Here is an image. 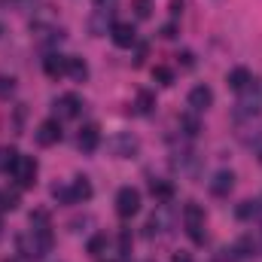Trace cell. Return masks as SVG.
<instances>
[{
    "instance_id": "cell-11",
    "label": "cell",
    "mask_w": 262,
    "mask_h": 262,
    "mask_svg": "<svg viewBox=\"0 0 262 262\" xmlns=\"http://www.w3.org/2000/svg\"><path fill=\"white\" fill-rule=\"evenodd\" d=\"M232 186H235V174L232 171H216L213 174V180H210V192L213 195H229L232 192Z\"/></svg>"
},
{
    "instance_id": "cell-24",
    "label": "cell",
    "mask_w": 262,
    "mask_h": 262,
    "mask_svg": "<svg viewBox=\"0 0 262 262\" xmlns=\"http://www.w3.org/2000/svg\"><path fill=\"white\" fill-rule=\"evenodd\" d=\"M180 125L186 128V134H198V119H195V116H189V113H186V116H180Z\"/></svg>"
},
{
    "instance_id": "cell-25",
    "label": "cell",
    "mask_w": 262,
    "mask_h": 262,
    "mask_svg": "<svg viewBox=\"0 0 262 262\" xmlns=\"http://www.w3.org/2000/svg\"><path fill=\"white\" fill-rule=\"evenodd\" d=\"M253 213H256V201H244V204L238 207V216H241V220H250Z\"/></svg>"
},
{
    "instance_id": "cell-2",
    "label": "cell",
    "mask_w": 262,
    "mask_h": 262,
    "mask_svg": "<svg viewBox=\"0 0 262 262\" xmlns=\"http://www.w3.org/2000/svg\"><path fill=\"white\" fill-rule=\"evenodd\" d=\"M9 174H12V180H15L21 189L34 186V180H37V159H34V156H18L15 165L9 168Z\"/></svg>"
},
{
    "instance_id": "cell-27",
    "label": "cell",
    "mask_w": 262,
    "mask_h": 262,
    "mask_svg": "<svg viewBox=\"0 0 262 262\" xmlns=\"http://www.w3.org/2000/svg\"><path fill=\"white\" fill-rule=\"evenodd\" d=\"M95 3H101V6H104V3H110V0H95Z\"/></svg>"
},
{
    "instance_id": "cell-17",
    "label": "cell",
    "mask_w": 262,
    "mask_h": 262,
    "mask_svg": "<svg viewBox=\"0 0 262 262\" xmlns=\"http://www.w3.org/2000/svg\"><path fill=\"white\" fill-rule=\"evenodd\" d=\"M149 192L156 198H162V201H168V198L174 195V186H171L168 180H152V183H149Z\"/></svg>"
},
{
    "instance_id": "cell-10",
    "label": "cell",
    "mask_w": 262,
    "mask_h": 262,
    "mask_svg": "<svg viewBox=\"0 0 262 262\" xmlns=\"http://www.w3.org/2000/svg\"><path fill=\"white\" fill-rule=\"evenodd\" d=\"M76 143H79V149H82V152H95V149H98V143H101V128H98V125H85V128L79 131Z\"/></svg>"
},
{
    "instance_id": "cell-16",
    "label": "cell",
    "mask_w": 262,
    "mask_h": 262,
    "mask_svg": "<svg viewBox=\"0 0 262 262\" xmlns=\"http://www.w3.org/2000/svg\"><path fill=\"white\" fill-rule=\"evenodd\" d=\"M67 73H70L76 82H82V79L89 76V64H85L82 58H67Z\"/></svg>"
},
{
    "instance_id": "cell-7",
    "label": "cell",
    "mask_w": 262,
    "mask_h": 262,
    "mask_svg": "<svg viewBox=\"0 0 262 262\" xmlns=\"http://www.w3.org/2000/svg\"><path fill=\"white\" fill-rule=\"evenodd\" d=\"M110 37H113V43L119 46V49H131L134 43H137V31L125 25V21H116L113 28H110Z\"/></svg>"
},
{
    "instance_id": "cell-8",
    "label": "cell",
    "mask_w": 262,
    "mask_h": 262,
    "mask_svg": "<svg viewBox=\"0 0 262 262\" xmlns=\"http://www.w3.org/2000/svg\"><path fill=\"white\" fill-rule=\"evenodd\" d=\"M55 113H58V119H76L82 113V101L76 95H61L55 101Z\"/></svg>"
},
{
    "instance_id": "cell-13",
    "label": "cell",
    "mask_w": 262,
    "mask_h": 262,
    "mask_svg": "<svg viewBox=\"0 0 262 262\" xmlns=\"http://www.w3.org/2000/svg\"><path fill=\"white\" fill-rule=\"evenodd\" d=\"M43 70H46L52 79H58V76L67 73V58L64 55H46V58H43Z\"/></svg>"
},
{
    "instance_id": "cell-12",
    "label": "cell",
    "mask_w": 262,
    "mask_h": 262,
    "mask_svg": "<svg viewBox=\"0 0 262 262\" xmlns=\"http://www.w3.org/2000/svg\"><path fill=\"white\" fill-rule=\"evenodd\" d=\"M213 104V92L207 89V85H195L192 92H189V107L195 110V113H201V110H207Z\"/></svg>"
},
{
    "instance_id": "cell-4",
    "label": "cell",
    "mask_w": 262,
    "mask_h": 262,
    "mask_svg": "<svg viewBox=\"0 0 262 262\" xmlns=\"http://www.w3.org/2000/svg\"><path fill=\"white\" fill-rule=\"evenodd\" d=\"M137 210H140V192H137L134 186H122V189L116 192V213H119L122 220H131Z\"/></svg>"
},
{
    "instance_id": "cell-29",
    "label": "cell",
    "mask_w": 262,
    "mask_h": 262,
    "mask_svg": "<svg viewBox=\"0 0 262 262\" xmlns=\"http://www.w3.org/2000/svg\"><path fill=\"white\" fill-rule=\"evenodd\" d=\"M0 229H3V226H0Z\"/></svg>"
},
{
    "instance_id": "cell-15",
    "label": "cell",
    "mask_w": 262,
    "mask_h": 262,
    "mask_svg": "<svg viewBox=\"0 0 262 262\" xmlns=\"http://www.w3.org/2000/svg\"><path fill=\"white\" fill-rule=\"evenodd\" d=\"M89 198H92V183L85 177H76L70 186V201L76 204V201H89Z\"/></svg>"
},
{
    "instance_id": "cell-26",
    "label": "cell",
    "mask_w": 262,
    "mask_h": 262,
    "mask_svg": "<svg viewBox=\"0 0 262 262\" xmlns=\"http://www.w3.org/2000/svg\"><path fill=\"white\" fill-rule=\"evenodd\" d=\"M171 262H192V256H189V253H174Z\"/></svg>"
},
{
    "instance_id": "cell-1",
    "label": "cell",
    "mask_w": 262,
    "mask_h": 262,
    "mask_svg": "<svg viewBox=\"0 0 262 262\" xmlns=\"http://www.w3.org/2000/svg\"><path fill=\"white\" fill-rule=\"evenodd\" d=\"M18 247L31 259H43L52 250V232H49V213L46 210L31 213V232L18 238Z\"/></svg>"
},
{
    "instance_id": "cell-3",
    "label": "cell",
    "mask_w": 262,
    "mask_h": 262,
    "mask_svg": "<svg viewBox=\"0 0 262 262\" xmlns=\"http://www.w3.org/2000/svg\"><path fill=\"white\" fill-rule=\"evenodd\" d=\"M183 223H186V232L195 244H204V210L198 207L195 201H189L183 207Z\"/></svg>"
},
{
    "instance_id": "cell-23",
    "label": "cell",
    "mask_w": 262,
    "mask_h": 262,
    "mask_svg": "<svg viewBox=\"0 0 262 262\" xmlns=\"http://www.w3.org/2000/svg\"><path fill=\"white\" fill-rule=\"evenodd\" d=\"M0 207H3V210H15V207H18V195H15V192L0 195Z\"/></svg>"
},
{
    "instance_id": "cell-20",
    "label": "cell",
    "mask_w": 262,
    "mask_h": 262,
    "mask_svg": "<svg viewBox=\"0 0 262 262\" xmlns=\"http://www.w3.org/2000/svg\"><path fill=\"white\" fill-rule=\"evenodd\" d=\"M152 104H156V101H152V95H149V92H137V110H140V113H149V110H152Z\"/></svg>"
},
{
    "instance_id": "cell-28",
    "label": "cell",
    "mask_w": 262,
    "mask_h": 262,
    "mask_svg": "<svg viewBox=\"0 0 262 262\" xmlns=\"http://www.w3.org/2000/svg\"><path fill=\"white\" fill-rule=\"evenodd\" d=\"M3 262H21V259H3Z\"/></svg>"
},
{
    "instance_id": "cell-14",
    "label": "cell",
    "mask_w": 262,
    "mask_h": 262,
    "mask_svg": "<svg viewBox=\"0 0 262 262\" xmlns=\"http://www.w3.org/2000/svg\"><path fill=\"white\" fill-rule=\"evenodd\" d=\"M250 70L247 67H235L232 73H229V89H235V92H244L247 85H250Z\"/></svg>"
},
{
    "instance_id": "cell-22",
    "label": "cell",
    "mask_w": 262,
    "mask_h": 262,
    "mask_svg": "<svg viewBox=\"0 0 262 262\" xmlns=\"http://www.w3.org/2000/svg\"><path fill=\"white\" fill-rule=\"evenodd\" d=\"M15 92V79L12 76H0V98H9Z\"/></svg>"
},
{
    "instance_id": "cell-19",
    "label": "cell",
    "mask_w": 262,
    "mask_h": 262,
    "mask_svg": "<svg viewBox=\"0 0 262 262\" xmlns=\"http://www.w3.org/2000/svg\"><path fill=\"white\" fill-rule=\"evenodd\" d=\"M152 79H156L159 85H171V82H174V73H171L168 67H156V70H152Z\"/></svg>"
},
{
    "instance_id": "cell-6",
    "label": "cell",
    "mask_w": 262,
    "mask_h": 262,
    "mask_svg": "<svg viewBox=\"0 0 262 262\" xmlns=\"http://www.w3.org/2000/svg\"><path fill=\"white\" fill-rule=\"evenodd\" d=\"M37 143L40 146H55L58 140H61V122L58 119H46V122H40V128H37Z\"/></svg>"
},
{
    "instance_id": "cell-9",
    "label": "cell",
    "mask_w": 262,
    "mask_h": 262,
    "mask_svg": "<svg viewBox=\"0 0 262 262\" xmlns=\"http://www.w3.org/2000/svg\"><path fill=\"white\" fill-rule=\"evenodd\" d=\"M241 95H244V101H241V110H244V113H256L262 107V85L256 79H250V85H247Z\"/></svg>"
},
{
    "instance_id": "cell-18",
    "label": "cell",
    "mask_w": 262,
    "mask_h": 262,
    "mask_svg": "<svg viewBox=\"0 0 262 262\" xmlns=\"http://www.w3.org/2000/svg\"><path fill=\"white\" fill-rule=\"evenodd\" d=\"M104 250H107V235H95V238L89 241V253H92V256H101Z\"/></svg>"
},
{
    "instance_id": "cell-21",
    "label": "cell",
    "mask_w": 262,
    "mask_h": 262,
    "mask_svg": "<svg viewBox=\"0 0 262 262\" xmlns=\"http://www.w3.org/2000/svg\"><path fill=\"white\" fill-rule=\"evenodd\" d=\"M134 15L137 18H149L152 15V3L149 0H134Z\"/></svg>"
},
{
    "instance_id": "cell-5",
    "label": "cell",
    "mask_w": 262,
    "mask_h": 262,
    "mask_svg": "<svg viewBox=\"0 0 262 262\" xmlns=\"http://www.w3.org/2000/svg\"><path fill=\"white\" fill-rule=\"evenodd\" d=\"M107 146H110V152L113 156H119V159H134L137 156V149H140V143H137V137L134 134H113L110 140H107Z\"/></svg>"
}]
</instances>
